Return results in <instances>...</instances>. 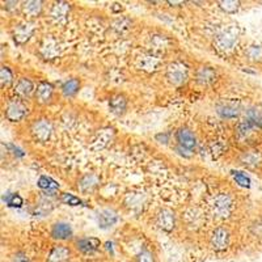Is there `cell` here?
Returning a JSON list of instances; mask_svg holds the SVG:
<instances>
[{"label": "cell", "instance_id": "6da1fadb", "mask_svg": "<svg viewBox=\"0 0 262 262\" xmlns=\"http://www.w3.org/2000/svg\"><path fill=\"white\" fill-rule=\"evenodd\" d=\"M238 41V28L236 25L226 28L222 30L215 38V46L222 53H229L235 49Z\"/></svg>", "mask_w": 262, "mask_h": 262}, {"label": "cell", "instance_id": "7a4b0ae2", "mask_svg": "<svg viewBox=\"0 0 262 262\" xmlns=\"http://www.w3.org/2000/svg\"><path fill=\"white\" fill-rule=\"evenodd\" d=\"M232 200L229 198L226 194H221L217 195L211 205L212 214L216 217H221V219H224V217H228L231 211H232Z\"/></svg>", "mask_w": 262, "mask_h": 262}, {"label": "cell", "instance_id": "3957f363", "mask_svg": "<svg viewBox=\"0 0 262 262\" xmlns=\"http://www.w3.org/2000/svg\"><path fill=\"white\" fill-rule=\"evenodd\" d=\"M167 78L173 85H181L188 79V67L184 63H172V64L168 66Z\"/></svg>", "mask_w": 262, "mask_h": 262}, {"label": "cell", "instance_id": "277c9868", "mask_svg": "<svg viewBox=\"0 0 262 262\" xmlns=\"http://www.w3.org/2000/svg\"><path fill=\"white\" fill-rule=\"evenodd\" d=\"M28 114V107L21 101L13 100L7 105L6 116L11 122H20L21 119H24Z\"/></svg>", "mask_w": 262, "mask_h": 262}, {"label": "cell", "instance_id": "5b68a950", "mask_svg": "<svg viewBox=\"0 0 262 262\" xmlns=\"http://www.w3.org/2000/svg\"><path fill=\"white\" fill-rule=\"evenodd\" d=\"M53 133V126L48 119H39L37 122L33 123L32 134L39 142H48Z\"/></svg>", "mask_w": 262, "mask_h": 262}, {"label": "cell", "instance_id": "8992f818", "mask_svg": "<svg viewBox=\"0 0 262 262\" xmlns=\"http://www.w3.org/2000/svg\"><path fill=\"white\" fill-rule=\"evenodd\" d=\"M114 137V131L112 128H101L97 131L96 137L93 138L92 143H91V148L98 151V149H104L107 144L111 143L112 139Z\"/></svg>", "mask_w": 262, "mask_h": 262}, {"label": "cell", "instance_id": "52a82bcc", "mask_svg": "<svg viewBox=\"0 0 262 262\" xmlns=\"http://www.w3.org/2000/svg\"><path fill=\"white\" fill-rule=\"evenodd\" d=\"M229 245V233L224 228H216L211 236V247L216 252H223Z\"/></svg>", "mask_w": 262, "mask_h": 262}, {"label": "cell", "instance_id": "ba28073f", "mask_svg": "<svg viewBox=\"0 0 262 262\" xmlns=\"http://www.w3.org/2000/svg\"><path fill=\"white\" fill-rule=\"evenodd\" d=\"M156 222H158V226L161 229L167 231V232H170L174 228V224H176L174 212L169 209L160 210V212L158 214V217H156Z\"/></svg>", "mask_w": 262, "mask_h": 262}, {"label": "cell", "instance_id": "9c48e42d", "mask_svg": "<svg viewBox=\"0 0 262 262\" xmlns=\"http://www.w3.org/2000/svg\"><path fill=\"white\" fill-rule=\"evenodd\" d=\"M176 138H177V142H179L180 147H182V148H185V149H188V151H191V149H193L196 144L195 135H194L193 131H190L189 128H185V127L180 128V130L177 131Z\"/></svg>", "mask_w": 262, "mask_h": 262}, {"label": "cell", "instance_id": "30bf717a", "mask_svg": "<svg viewBox=\"0 0 262 262\" xmlns=\"http://www.w3.org/2000/svg\"><path fill=\"white\" fill-rule=\"evenodd\" d=\"M69 13H70V4L66 3V2H58V3L54 4L50 16L55 24H64Z\"/></svg>", "mask_w": 262, "mask_h": 262}, {"label": "cell", "instance_id": "8fae6325", "mask_svg": "<svg viewBox=\"0 0 262 262\" xmlns=\"http://www.w3.org/2000/svg\"><path fill=\"white\" fill-rule=\"evenodd\" d=\"M160 66V59L152 54H143L138 58V67L147 72L156 71Z\"/></svg>", "mask_w": 262, "mask_h": 262}, {"label": "cell", "instance_id": "7c38bea8", "mask_svg": "<svg viewBox=\"0 0 262 262\" xmlns=\"http://www.w3.org/2000/svg\"><path fill=\"white\" fill-rule=\"evenodd\" d=\"M33 32H34V25L32 23H24V24L16 27L15 32H13V38L17 43H25L27 41H29Z\"/></svg>", "mask_w": 262, "mask_h": 262}, {"label": "cell", "instance_id": "4fadbf2b", "mask_svg": "<svg viewBox=\"0 0 262 262\" xmlns=\"http://www.w3.org/2000/svg\"><path fill=\"white\" fill-rule=\"evenodd\" d=\"M101 243L100 240L96 237H84L81 240H79L78 244H76V248L80 250L81 253L84 254H92L95 253L96 250L100 248Z\"/></svg>", "mask_w": 262, "mask_h": 262}, {"label": "cell", "instance_id": "5bb4252c", "mask_svg": "<svg viewBox=\"0 0 262 262\" xmlns=\"http://www.w3.org/2000/svg\"><path fill=\"white\" fill-rule=\"evenodd\" d=\"M53 92L54 88L50 83H48V81L39 83V85L37 86L36 90V97L39 104H48V102H50L51 97H53Z\"/></svg>", "mask_w": 262, "mask_h": 262}, {"label": "cell", "instance_id": "9a60e30c", "mask_svg": "<svg viewBox=\"0 0 262 262\" xmlns=\"http://www.w3.org/2000/svg\"><path fill=\"white\" fill-rule=\"evenodd\" d=\"M117 221H118V216H117V214L113 210H102L97 217L98 227L102 229L111 228L112 226L117 223Z\"/></svg>", "mask_w": 262, "mask_h": 262}, {"label": "cell", "instance_id": "2e32d148", "mask_svg": "<svg viewBox=\"0 0 262 262\" xmlns=\"http://www.w3.org/2000/svg\"><path fill=\"white\" fill-rule=\"evenodd\" d=\"M70 257V249L64 245H57L51 249L48 262H66Z\"/></svg>", "mask_w": 262, "mask_h": 262}, {"label": "cell", "instance_id": "e0dca14e", "mask_svg": "<svg viewBox=\"0 0 262 262\" xmlns=\"http://www.w3.org/2000/svg\"><path fill=\"white\" fill-rule=\"evenodd\" d=\"M51 236L57 240H67L72 236V228L67 223H57L54 224L51 229Z\"/></svg>", "mask_w": 262, "mask_h": 262}, {"label": "cell", "instance_id": "ac0fdd59", "mask_svg": "<svg viewBox=\"0 0 262 262\" xmlns=\"http://www.w3.org/2000/svg\"><path fill=\"white\" fill-rule=\"evenodd\" d=\"M34 91V85L32 81L27 78H23L17 81L15 86V93L18 95L20 97H29Z\"/></svg>", "mask_w": 262, "mask_h": 262}, {"label": "cell", "instance_id": "d6986e66", "mask_svg": "<svg viewBox=\"0 0 262 262\" xmlns=\"http://www.w3.org/2000/svg\"><path fill=\"white\" fill-rule=\"evenodd\" d=\"M126 105H127V102H126V98L122 95L113 96L111 98V101H109V107H111L112 113L117 114V116H121V114L125 113Z\"/></svg>", "mask_w": 262, "mask_h": 262}, {"label": "cell", "instance_id": "ffe728a7", "mask_svg": "<svg viewBox=\"0 0 262 262\" xmlns=\"http://www.w3.org/2000/svg\"><path fill=\"white\" fill-rule=\"evenodd\" d=\"M240 113V109L236 104L233 102H227V104L221 105V106L217 107V114L222 117V118H236Z\"/></svg>", "mask_w": 262, "mask_h": 262}, {"label": "cell", "instance_id": "44dd1931", "mask_svg": "<svg viewBox=\"0 0 262 262\" xmlns=\"http://www.w3.org/2000/svg\"><path fill=\"white\" fill-rule=\"evenodd\" d=\"M42 54H43V57L49 58V59H53L58 55L59 50H58V45L57 42L54 41L51 38H46L42 43V48H41Z\"/></svg>", "mask_w": 262, "mask_h": 262}, {"label": "cell", "instance_id": "7402d4cb", "mask_svg": "<svg viewBox=\"0 0 262 262\" xmlns=\"http://www.w3.org/2000/svg\"><path fill=\"white\" fill-rule=\"evenodd\" d=\"M98 185V179L95 174H86L79 182V188L84 193H88V191H92L93 189Z\"/></svg>", "mask_w": 262, "mask_h": 262}, {"label": "cell", "instance_id": "603a6c76", "mask_svg": "<svg viewBox=\"0 0 262 262\" xmlns=\"http://www.w3.org/2000/svg\"><path fill=\"white\" fill-rule=\"evenodd\" d=\"M23 9H24V13L27 16H30V17H36V16H38L42 11V2L30 0V2L24 3Z\"/></svg>", "mask_w": 262, "mask_h": 262}, {"label": "cell", "instance_id": "cb8c5ba5", "mask_svg": "<svg viewBox=\"0 0 262 262\" xmlns=\"http://www.w3.org/2000/svg\"><path fill=\"white\" fill-rule=\"evenodd\" d=\"M215 76H216V74H215L214 70L210 69V67H202V69L198 71V74H196V79H198V81H200L201 84L211 83V81L215 80Z\"/></svg>", "mask_w": 262, "mask_h": 262}, {"label": "cell", "instance_id": "d4e9b609", "mask_svg": "<svg viewBox=\"0 0 262 262\" xmlns=\"http://www.w3.org/2000/svg\"><path fill=\"white\" fill-rule=\"evenodd\" d=\"M38 186L43 190H46L48 193H51V191L57 190L59 189V185H58L57 181H54L51 177L48 176H41L38 180Z\"/></svg>", "mask_w": 262, "mask_h": 262}, {"label": "cell", "instance_id": "484cf974", "mask_svg": "<svg viewBox=\"0 0 262 262\" xmlns=\"http://www.w3.org/2000/svg\"><path fill=\"white\" fill-rule=\"evenodd\" d=\"M79 86H80V83H79L78 79H70V80H67L62 85L63 95H64V96H74L75 93L79 91Z\"/></svg>", "mask_w": 262, "mask_h": 262}, {"label": "cell", "instance_id": "4316f807", "mask_svg": "<svg viewBox=\"0 0 262 262\" xmlns=\"http://www.w3.org/2000/svg\"><path fill=\"white\" fill-rule=\"evenodd\" d=\"M217 4L227 13H236L240 8V2H236V0H222Z\"/></svg>", "mask_w": 262, "mask_h": 262}, {"label": "cell", "instance_id": "83f0119b", "mask_svg": "<svg viewBox=\"0 0 262 262\" xmlns=\"http://www.w3.org/2000/svg\"><path fill=\"white\" fill-rule=\"evenodd\" d=\"M4 201H6V203L9 206V207H13V209H20L21 206L24 205L23 198L16 193L7 194V195L4 196Z\"/></svg>", "mask_w": 262, "mask_h": 262}, {"label": "cell", "instance_id": "f1b7e54d", "mask_svg": "<svg viewBox=\"0 0 262 262\" xmlns=\"http://www.w3.org/2000/svg\"><path fill=\"white\" fill-rule=\"evenodd\" d=\"M261 160L262 158L258 154V151H250L243 156V161H244V164H248V165H258Z\"/></svg>", "mask_w": 262, "mask_h": 262}, {"label": "cell", "instance_id": "f546056e", "mask_svg": "<svg viewBox=\"0 0 262 262\" xmlns=\"http://www.w3.org/2000/svg\"><path fill=\"white\" fill-rule=\"evenodd\" d=\"M13 75L12 71L8 69V67H2V71H0V80H2V86H7L12 83Z\"/></svg>", "mask_w": 262, "mask_h": 262}, {"label": "cell", "instance_id": "4dcf8cb0", "mask_svg": "<svg viewBox=\"0 0 262 262\" xmlns=\"http://www.w3.org/2000/svg\"><path fill=\"white\" fill-rule=\"evenodd\" d=\"M232 176L240 186H243V188H250V180L247 174H244L243 172H235V170H232Z\"/></svg>", "mask_w": 262, "mask_h": 262}, {"label": "cell", "instance_id": "1f68e13d", "mask_svg": "<svg viewBox=\"0 0 262 262\" xmlns=\"http://www.w3.org/2000/svg\"><path fill=\"white\" fill-rule=\"evenodd\" d=\"M247 57L249 58L250 60H261L262 58L261 46H257V45L250 46V48L247 50Z\"/></svg>", "mask_w": 262, "mask_h": 262}, {"label": "cell", "instance_id": "d6a6232c", "mask_svg": "<svg viewBox=\"0 0 262 262\" xmlns=\"http://www.w3.org/2000/svg\"><path fill=\"white\" fill-rule=\"evenodd\" d=\"M60 201H62L63 203H66V205H70V206H80L81 203V200L80 198H78L76 195H74V194H70V193H64L62 194V198H60Z\"/></svg>", "mask_w": 262, "mask_h": 262}, {"label": "cell", "instance_id": "836d02e7", "mask_svg": "<svg viewBox=\"0 0 262 262\" xmlns=\"http://www.w3.org/2000/svg\"><path fill=\"white\" fill-rule=\"evenodd\" d=\"M137 262H155V257L149 250H142L137 257Z\"/></svg>", "mask_w": 262, "mask_h": 262}, {"label": "cell", "instance_id": "e575fe53", "mask_svg": "<svg viewBox=\"0 0 262 262\" xmlns=\"http://www.w3.org/2000/svg\"><path fill=\"white\" fill-rule=\"evenodd\" d=\"M152 45L155 46V50H163L167 46V38L161 36H155L152 38Z\"/></svg>", "mask_w": 262, "mask_h": 262}, {"label": "cell", "instance_id": "d590c367", "mask_svg": "<svg viewBox=\"0 0 262 262\" xmlns=\"http://www.w3.org/2000/svg\"><path fill=\"white\" fill-rule=\"evenodd\" d=\"M13 262H29V258L27 257V254L24 253H16L13 257Z\"/></svg>", "mask_w": 262, "mask_h": 262}, {"label": "cell", "instance_id": "8d00e7d4", "mask_svg": "<svg viewBox=\"0 0 262 262\" xmlns=\"http://www.w3.org/2000/svg\"><path fill=\"white\" fill-rule=\"evenodd\" d=\"M8 148H11L13 151V154H15L16 156H24V154H23V151H21L20 148H17V147L12 146V144H9Z\"/></svg>", "mask_w": 262, "mask_h": 262}, {"label": "cell", "instance_id": "74e56055", "mask_svg": "<svg viewBox=\"0 0 262 262\" xmlns=\"http://www.w3.org/2000/svg\"><path fill=\"white\" fill-rule=\"evenodd\" d=\"M156 139L158 140H160V143H167L168 142V135L167 134H160V135H158V137H156Z\"/></svg>", "mask_w": 262, "mask_h": 262}, {"label": "cell", "instance_id": "f35d334b", "mask_svg": "<svg viewBox=\"0 0 262 262\" xmlns=\"http://www.w3.org/2000/svg\"><path fill=\"white\" fill-rule=\"evenodd\" d=\"M169 4H184V2H168Z\"/></svg>", "mask_w": 262, "mask_h": 262}]
</instances>
